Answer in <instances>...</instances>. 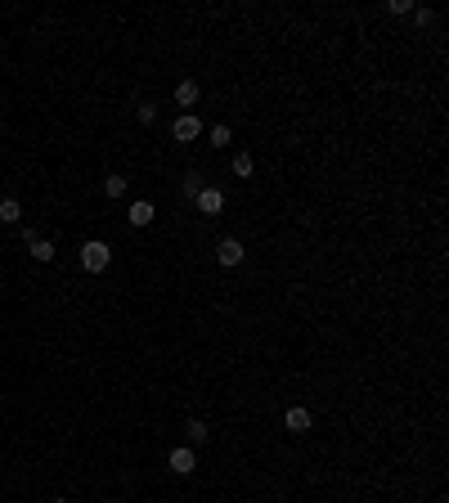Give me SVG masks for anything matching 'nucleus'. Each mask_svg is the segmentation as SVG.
Masks as SVG:
<instances>
[{"mask_svg":"<svg viewBox=\"0 0 449 503\" xmlns=\"http://www.w3.org/2000/svg\"><path fill=\"white\" fill-rule=\"evenodd\" d=\"M171 135H176V139H180V144H194V139H198V135H203V121H198V117H194V112H180V117H176V121H171Z\"/></svg>","mask_w":449,"mask_h":503,"instance_id":"obj_2","label":"nucleus"},{"mask_svg":"<svg viewBox=\"0 0 449 503\" xmlns=\"http://www.w3.org/2000/svg\"><path fill=\"white\" fill-rule=\"evenodd\" d=\"M185 436H189V445H207V436H212V432H207L203 418H189L185 423Z\"/></svg>","mask_w":449,"mask_h":503,"instance_id":"obj_10","label":"nucleus"},{"mask_svg":"<svg viewBox=\"0 0 449 503\" xmlns=\"http://www.w3.org/2000/svg\"><path fill=\"white\" fill-rule=\"evenodd\" d=\"M18 234H23V243H27V248H32V243H36V239H41V234H36V230H32V225H18Z\"/></svg>","mask_w":449,"mask_h":503,"instance_id":"obj_16","label":"nucleus"},{"mask_svg":"<svg viewBox=\"0 0 449 503\" xmlns=\"http://www.w3.org/2000/svg\"><path fill=\"white\" fill-rule=\"evenodd\" d=\"M0 221H5V225H18V221H23V207H18V198H0Z\"/></svg>","mask_w":449,"mask_h":503,"instance_id":"obj_9","label":"nucleus"},{"mask_svg":"<svg viewBox=\"0 0 449 503\" xmlns=\"http://www.w3.org/2000/svg\"><path fill=\"white\" fill-rule=\"evenodd\" d=\"M283 427H288L292 436H301V432H310V427H314V414L305 409V404H292V409L283 414Z\"/></svg>","mask_w":449,"mask_h":503,"instance_id":"obj_3","label":"nucleus"},{"mask_svg":"<svg viewBox=\"0 0 449 503\" xmlns=\"http://www.w3.org/2000/svg\"><path fill=\"white\" fill-rule=\"evenodd\" d=\"M54 503H63V499H54Z\"/></svg>","mask_w":449,"mask_h":503,"instance_id":"obj_19","label":"nucleus"},{"mask_svg":"<svg viewBox=\"0 0 449 503\" xmlns=\"http://www.w3.org/2000/svg\"><path fill=\"white\" fill-rule=\"evenodd\" d=\"M153 203L149 198H139V203H130V212H126V221H130V230H144V225H153Z\"/></svg>","mask_w":449,"mask_h":503,"instance_id":"obj_7","label":"nucleus"},{"mask_svg":"<svg viewBox=\"0 0 449 503\" xmlns=\"http://www.w3.org/2000/svg\"><path fill=\"white\" fill-rule=\"evenodd\" d=\"M194 468H198L194 445H180V450H171V472H176V477H189Z\"/></svg>","mask_w":449,"mask_h":503,"instance_id":"obj_4","label":"nucleus"},{"mask_svg":"<svg viewBox=\"0 0 449 503\" xmlns=\"http://www.w3.org/2000/svg\"><path fill=\"white\" fill-rule=\"evenodd\" d=\"M112 503H121V499H112Z\"/></svg>","mask_w":449,"mask_h":503,"instance_id":"obj_20","label":"nucleus"},{"mask_svg":"<svg viewBox=\"0 0 449 503\" xmlns=\"http://www.w3.org/2000/svg\"><path fill=\"white\" fill-rule=\"evenodd\" d=\"M252 171H256V162H252L247 153H238V157H234V176H238V180H247Z\"/></svg>","mask_w":449,"mask_h":503,"instance_id":"obj_14","label":"nucleus"},{"mask_svg":"<svg viewBox=\"0 0 449 503\" xmlns=\"http://www.w3.org/2000/svg\"><path fill=\"white\" fill-rule=\"evenodd\" d=\"M194 207H198L203 216H221V212H225V194H221V189H203V194L194 198Z\"/></svg>","mask_w":449,"mask_h":503,"instance_id":"obj_5","label":"nucleus"},{"mask_svg":"<svg viewBox=\"0 0 449 503\" xmlns=\"http://www.w3.org/2000/svg\"><path fill=\"white\" fill-rule=\"evenodd\" d=\"M414 18H418V27H427L436 18V9H414Z\"/></svg>","mask_w":449,"mask_h":503,"instance_id":"obj_17","label":"nucleus"},{"mask_svg":"<svg viewBox=\"0 0 449 503\" xmlns=\"http://www.w3.org/2000/svg\"><path fill=\"white\" fill-rule=\"evenodd\" d=\"M180 194H185L189 203H194V198L203 194V176H185V185H180Z\"/></svg>","mask_w":449,"mask_h":503,"instance_id":"obj_13","label":"nucleus"},{"mask_svg":"<svg viewBox=\"0 0 449 503\" xmlns=\"http://www.w3.org/2000/svg\"><path fill=\"white\" fill-rule=\"evenodd\" d=\"M229 139H234L229 126H212V148H229Z\"/></svg>","mask_w":449,"mask_h":503,"instance_id":"obj_15","label":"nucleus"},{"mask_svg":"<svg viewBox=\"0 0 449 503\" xmlns=\"http://www.w3.org/2000/svg\"><path fill=\"white\" fill-rule=\"evenodd\" d=\"M27 252H32L36 261H54V243H50V239H36V243H32Z\"/></svg>","mask_w":449,"mask_h":503,"instance_id":"obj_11","label":"nucleus"},{"mask_svg":"<svg viewBox=\"0 0 449 503\" xmlns=\"http://www.w3.org/2000/svg\"><path fill=\"white\" fill-rule=\"evenodd\" d=\"M108 265H112V248H108V243H99V239L81 243V270H90V274H103Z\"/></svg>","mask_w":449,"mask_h":503,"instance_id":"obj_1","label":"nucleus"},{"mask_svg":"<svg viewBox=\"0 0 449 503\" xmlns=\"http://www.w3.org/2000/svg\"><path fill=\"white\" fill-rule=\"evenodd\" d=\"M198 94H203V90H198V81H180L176 85V103H180V108H194Z\"/></svg>","mask_w":449,"mask_h":503,"instance_id":"obj_8","label":"nucleus"},{"mask_svg":"<svg viewBox=\"0 0 449 503\" xmlns=\"http://www.w3.org/2000/svg\"><path fill=\"white\" fill-rule=\"evenodd\" d=\"M216 261L221 265H243V239H221L216 243Z\"/></svg>","mask_w":449,"mask_h":503,"instance_id":"obj_6","label":"nucleus"},{"mask_svg":"<svg viewBox=\"0 0 449 503\" xmlns=\"http://www.w3.org/2000/svg\"><path fill=\"white\" fill-rule=\"evenodd\" d=\"M158 117V103H139V121H153Z\"/></svg>","mask_w":449,"mask_h":503,"instance_id":"obj_18","label":"nucleus"},{"mask_svg":"<svg viewBox=\"0 0 449 503\" xmlns=\"http://www.w3.org/2000/svg\"><path fill=\"white\" fill-rule=\"evenodd\" d=\"M103 194H108V198H121V194H126V176H108V180H103Z\"/></svg>","mask_w":449,"mask_h":503,"instance_id":"obj_12","label":"nucleus"}]
</instances>
